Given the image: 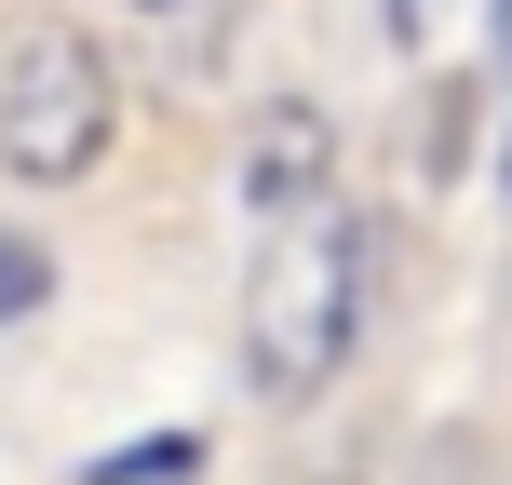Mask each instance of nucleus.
<instances>
[{
  "label": "nucleus",
  "instance_id": "1",
  "mask_svg": "<svg viewBox=\"0 0 512 485\" xmlns=\"http://www.w3.org/2000/svg\"><path fill=\"white\" fill-rule=\"evenodd\" d=\"M364 283H378V243H364L351 203H310V216H283V230L256 243V270H243V378L270 391V405H310V391L351 364Z\"/></svg>",
  "mask_w": 512,
  "mask_h": 485
},
{
  "label": "nucleus",
  "instance_id": "2",
  "mask_svg": "<svg viewBox=\"0 0 512 485\" xmlns=\"http://www.w3.org/2000/svg\"><path fill=\"white\" fill-rule=\"evenodd\" d=\"M122 135V81H108L95 27L68 14H27L0 27V176L14 189H81Z\"/></svg>",
  "mask_w": 512,
  "mask_h": 485
},
{
  "label": "nucleus",
  "instance_id": "3",
  "mask_svg": "<svg viewBox=\"0 0 512 485\" xmlns=\"http://www.w3.org/2000/svg\"><path fill=\"white\" fill-rule=\"evenodd\" d=\"M243 203L270 216V230H283V216H310V203H337V122H324V108L283 95L270 122H256V149H243Z\"/></svg>",
  "mask_w": 512,
  "mask_h": 485
},
{
  "label": "nucleus",
  "instance_id": "4",
  "mask_svg": "<svg viewBox=\"0 0 512 485\" xmlns=\"http://www.w3.org/2000/svg\"><path fill=\"white\" fill-rule=\"evenodd\" d=\"M41 310H54V243L0 216V337H14V324H41Z\"/></svg>",
  "mask_w": 512,
  "mask_h": 485
},
{
  "label": "nucleus",
  "instance_id": "5",
  "mask_svg": "<svg viewBox=\"0 0 512 485\" xmlns=\"http://www.w3.org/2000/svg\"><path fill=\"white\" fill-rule=\"evenodd\" d=\"M189 459H203V432H162V445H135V459H95L81 485H176Z\"/></svg>",
  "mask_w": 512,
  "mask_h": 485
},
{
  "label": "nucleus",
  "instance_id": "6",
  "mask_svg": "<svg viewBox=\"0 0 512 485\" xmlns=\"http://www.w3.org/2000/svg\"><path fill=\"white\" fill-rule=\"evenodd\" d=\"M391 41H405V54H432V41H445V0H391Z\"/></svg>",
  "mask_w": 512,
  "mask_h": 485
},
{
  "label": "nucleus",
  "instance_id": "7",
  "mask_svg": "<svg viewBox=\"0 0 512 485\" xmlns=\"http://www.w3.org/2000/svg\"><path fill=\"white\" fill-rule=\"evenodd\" d=\"M122 14H176V0H122Z\"/></svg>",
  "mask_w": 512,
  "mask_h": 485
},
{
  "label": "nucleus",
  "instance_id": "8",
  "mask_svg": "<svg viewBox=\"0 0 512 485\" xmlns=\"http://www.w3.org/2000/svg\"><path fill=\"white\" fill-rule=\"evenodd\" d=\"M499 176H512V162H499Z\"/></svg>",
  "mask_w": 512,
  "mask_h": 485
}]
</instances>
